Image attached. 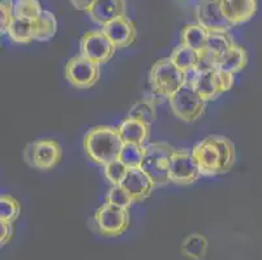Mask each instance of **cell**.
Wrapping results in <instances>:
<instances>
[{
    "label": "cell",
    "mask_w": 262,
    "mask_h": 260,
    "mask_svg": "<svg viewBox=\"0 0 262 260\" xmlns=\"http://www.w3.org/2000/svg\"><path fill=\"white\" fill-rule=\"evenodd\" d=\"M201 176H221L231 171L235 163V146L225 135L211 134L192 149Z\"/></svg>",
    "instance_id": "6da1fadb"
},
{
    "label": "cell",
    "mask_w": 262,
    "mask_h": 260,
    "mask_svg": "<svg viewBox=\"0 0 262 260\" xmlns=\"http://www.w3.org/2000/svg\"><path fill=\"white\" fill-rule=\"evenodd\" d=\"M124 142L118 128L99 125L90 129L84 137V149L90 160L97 166L106 167L118 160Z\"/></svg>",
    "instance_id": "7a4b0ae2"
},
{
    "label": "cell",
    "mask_w": 262,
    "mask_h": 260,
    "mask_svg": "<svg viewBox=\"0 0 262 260\" xmlns=\"http://www.w3.org/2000/svg\"><path fill=\"white\" fill-rule=\"evenodd\" d=\"M173 147L168 143L154 142L145 146V155L140 168L153 180L154 185L164 186L170 183V161Z\"/></svg>",
    "instance_id": "3957f363"
},
{
    "label": "cell",
    "mask_w": 262,
    "mask_h": 260,
    "mask_svg": "<svg viewBox=\"0 0 262 260\" xmlns=\"http://www.w3.org/2000/svg\"><path fill=\"white\" fill-rule=\"evenodd\" d=\"M187 77L170 57L157 61L149 73V82L153 92L159 98H168L175 94L185 83Z\"/></svg>",
    "instance_id": "277c9868"
},
{
    "label": "cell",
    "mask_w": 262,
    "mask_h": 260,
    "mask_svg": "<svg viewBox=\"0 0 262 260\" xmlns=\"http://www.w3.org/2000/svg\"><path fill=\"white\" fill-rule=\"evenodd\" d=\"M168 103L176 117L184 123H194L204 114L206 100L202 99L192 83L185 81L184 85L168 98Z\"/></svg>",
    "instance_id": "5b68a950"
},
{
    "label": "cell",
    "mask_w": 262,
    "mask_h": 260,
    "mask_svg": "<svg viewBox=\"0 0 262 260\" xmlns=\"http://www.w3.org/2000/svg\"><path fill=\"white\" fill-rule=\"evenodd\" d=\"M190 75L192 78H187V82L192 83L202 99L206 102L216 99L219 95L230 90L233 85V75L218 69L202 72L193 70L190 72Z\"/></svg>",
    "instance_id": "8992f818"
},
{
    "label": "cell",
    "mask_w": 262,
    "mask_h": 260,
    "mask_svg": "<svg viewBox=\"0 0 262 260\" xmlns=\"http://www.w3.org/2000/svg\"><path fill=\"white\" fill-rule=\"evenodd\" d=\"M93 219L97 224V233L104 237H119L124 234L129 226L128 208L107 202L95 211Z\"/></svg>",
    "instance_id": "52a82bcc"
},
{
    "label": "cell",
    "mask_w": 262,
    "mask_h": 260,
    "mask_svg": "<svg viewBox=\"0 0 262 260\" xmlns=\"http://www.w3.org/2000/svg\"><path fill=\"white\" fill-rule=\"evenodd\" d=\"M61 155V146L54 139H39L28 143L24 150L26 164L39 171L54 169L60 161Z\"/></svg>",
    "instance_id": "ba28073f"
},
{
    "label": "cell",
    "mask_w": 262,
    "mask_h": 260,
    "mask_svg": "<svg viewBox=\"0 0 262 260\" xmlns=\"http://www.w3.org/2000/svg\"><path fill=\"white\" fill-rule=\"evenodd\" d=\"M81 55L97 64H104L111 60L116 51V46L102 30L86 32L80 42Z\"/></svg>",
    "instance_id": "9c48e42d"
},
{
    "label": "cell",
    "mask_w": 262,
    "mask_h": 260,
    "mask_svg": "<svg viewBox=\"0 0 262 260\" xmlns=\"http://www.w3.org/2000/svg\"><path fill=\"white\" fill-rule=\"evenodd\" d=\"M201 176L199 164L192 151L175 149L170 161V181L176 185H190Z\"/></svg>",
    "instance_id": "30bf717a"
},
{
    "label": "cell",
    "mask_w": 262,
    "mask_h": 260,
    "mask_svg": "<svg viewBox=\"0 0 262 260\" xmlns=\"http://www.w3.org/2000/svg\"><path fill=\"white\" fill-rule=\"evenodd\" d=\"M66 77L76 89H89L99 80V64L82 55L73 56L66 65Z\"/></svg>",
    "instance_id": "8fae6325"
},
{
    "label": "cell",
    "mask_w": 262,
    "mask_h": 260,
    "mask_svg": "<svg viewBox=\"0 0 262 260\" xmlns=\"http://www.w3.org/2000/svg\"><path fill=\"white\" fill-rule=\"evenodd\" d=\"M197 22L209 33H228L232 28L222 9V0H199L194 9Z\"/></svg>",
    "instance_id": "7c38bea8"
},
{
    "label": "cell",
    "mask_w": 262,
    "mask_h": 260,
    "mask_svg": "<svg viewBox=\"0 0 262 260\" xmlns=\"http://www.w3.org/2000/svg\"><path fill=\"white\" fill-rule=\"evenodd\" d=\"M121 186L129 193L133 203L144 202L146 198L150 197L153 189L156 187L153 180L140 167L128 169L127 176L121 182Z\"/></svg>",
    "instance_id": "4fadbf2b"
},
{
    "label": "cell",
    "mask_w": 262,
    "mask_h": 260,
    "mask_svg": "<svg viewBox=\"0 0 262 260\" xmlns=\"http://www.w3.org/2000/svg\"><path fill=\"white\" fill-rule=\"evenodd\" d=\"M102 32L111 39L116 49H125V47L132 46L137 38L135 22L129 20L127 16H121L107 25L102 26Z\"/></svg>",
    "instance_id": "5bb4252c"
},
{
    "label": "cell",
    "mask_w": 262,
    "mask_h": 260,
    "mask_svg": "<svg viewBox=\"0 0 262 260\" xmlns=\"http://www.w3.org/2000/svg\"><path fill=\"white\" fill-rule=\"evenodd\" d=\"M125 0H95L94 6L88 12L93 22L104 26L116 18L125 16Z\"/></svg>",
    "instance_id": "9a60e30c"
},
{
    "label": "cell",
    "mask_w": 262,
    "mask_h": 260,
    "mask_svg": "<svg viewBox=\"0 0 262 260\" xmlns=\"http://www.w3.org/2000/svg\"><path fill=\"white\" fill-rule=\"evenodd\" d=\"M226 18L232 26L248 22L257 12V0H222Z\"/></svg>",
    "instance_id": "2e32d148"
},
{
    "label": "cell",
    "mask_w": 262,
    "mask_h": 260,
    "mask_svg": "<svg viewBox=\"0 0 262 260\" xmlns=\"http://www.w3.org/2000/svg\"><path fill=\"white\" fill-rule=\"evenodd\" d=\"M118 130L124 143H132L139 146H146L150 137V125L128 116L120 124Z\"/></svg>",
    "instance_id": "e0dca14e"
},
{
    "label": "cell",
    "mask_w": 262,
    "mask_h": 260,
    "mask_svg": "<svg viewBox=\"0 0 262 260\" xmlns=\"http://www.w3.org/2000/svg\"><path fill=\"white\" fill-rule=\"evenodd\" d=\"M248 55L243 47L233 43L232 46L216 60L215 69L222 72H227L231 75H235L237 72L243 70L247 66Z\"/></svg>",
    "instance_id": "ac0fdd59"
},
{
    "label": "cell",
    "mask_w": 262,
    "mask_h": 260,
    "mask_svg": "<svg viewBox=\"0 0 262 260\" xmlns=\"http://www.w3.org/2000/svg\"><path fill=\"white\" fill-rule=\"evenodd\" d=\"M209 35H210V33L199 22L188 23L183 28L182 33H180V43L201 52L206 47Z\"/></svg>",
    "instance_id": "d6986e66"
},
{
    "label": "cell",
    "mask_w": 262,
    "mask_h": 260,
    "mask_svg": "<svg viewBox=\"0 0 262 260\" xmlns=\"http://www.w3.org/2000/svg\"><path fill=\"white\" fill-rule=\"evenodd\" d=\"M170 59L184 75H188L190 72L196 70L200 60V52L180 43L178 47H175Z\"/></svg>",
    "instance_id": "ffe728a7"
},
{
    "label": "cell",
    "mask_w": 262,
    "mask_h": 260,
    "mask_svg": "<svg viewBox=\"0 0 262 260\" xmlns=\"http://www.w3.org/2000/svg\"><path fill=\"white\" fill-rule=\"evenodd\" d=\"M7 34L16 43H30L35 39V21L15 17L9 25Z\"/></svg>",
    "instance_id": "44dd1931"
},
{
    "label": "cell",
    "mask_w": 262,
    "mask_h": 260,
    "mask_svg": "<svg viewBox=\"0 0 262 260\" xmlns=\"http://www.w3.org/2000/svg\"><path fill=\"white\" fill-rule=\"evenodd\" d=\"M128 117L137 119L147 125H151L157 119V102L153 99H142L136 102L129 109Z\"/></svg>",
    "instance_id": "7402d4cb"
},
{
    "label": "cell",
    "mask_w": 262,
    "mask_h": 260,
    "mask_svg": "<svg viewBox=\"0 0 262 260\" xmlns=\"http://www.w3.org/2000/svg\"><path fill=\"white\" fill-rule=\"evenodd\" d=\"M206 249H208V241L204 235L199 234V233H193V234L188 235L182 243V251L184 252L185 256L193 260L204 259Z\"/></svg>",
    "instance_id": "603a6c76"
},
{
    "label": "cell",
    "mask_w": 262,
    "mask_h": 260,
    "mask_svg": "<svg viewBox=\"0 0 262 260\" xmlns=\"http://www.w3.org/2000/svg\"><path fill=\"white\" fill-rule=\"evenodd\" d=\"M58 30V22L54 13L50 11H43L40 17L35 21V40L46 42L55 37Z\"/></svg>",
    "instance_id": "cb8c5ba5"
},
{
    "label": "cell",
    "mask_w": 262,
    "mask_h": 260,
    "mask_svg": "<svg viewBox=\"0 0 262 260\" xmlns=\"http://www.w3.org/2000/svg\"><path fill=\"white\" fill-rule=\"evenodd\" d=\"M232 44L233 39L230 35V33H211L209 35V39L205 50L210 52L213 56H215L216 60H218L219 57L222 56Z\"/></svg>",
    "instance_id": "d4e9b609"
},
{
    "label": "cell",
    "mask_w": 262,
    "mask_h": 260,
    "mask_svg": "<svg viewBox=\"0 0 262 260\" xmlns=\"http://www.w3.org/2000/svg\"><path fill=\"white\" fill-rule=\"evenodd\" d=\"M42 12L43 9L38 0H16L15 2V17L17 18L37 21Z\"/></svg>",
    "instance_id": "484cf974"
},
{
    "label": "cell",
    "mask_w": 262,
    "mask_h": 260,
    "mask_svg": "<svg viewBox=\"0 0 262 260\" xmlns=\"http://www.w3.org/2000/svg\"><path fill=\"white\" fill-rule=\"evenodd\" d=\"M144 155L145 146L132 145V143H124L119 159H120L128 168H136V167L141 166Z\"/></svg>",
    "instance_id": "4316f807"
},
{
    "label": "cell",
    "mask_w": 262,
    "mask_h": 260,
    "mask_svg": "<svg viewBox=\"0 0 262 260\" xmlns=\"http://www.w3.org/2000/svg\"><path fill=\"white\" fill-rule=\"evenodd\" d=\"M21 207L18 200L11 195L0 197V220L15 223L20 216Z\"/></svg>",
    "instance_id": "83f0119b"
},
{
    "label": "cell",
    "mask_w": 262,
    "mask_h": 260,
    "mask_svg": "<svg viewBox=\"0 0 262 260\" xmlns=\"http://www.w3.org/2000/svg\"><path fill=\"white\" fill-rule=\"evenodd\" d=\"M107 203L115 204V206L123 207V208H129L130 204L133 203L132 197L129 193L124 189L121 185H113V187L108 190L106 194Z\"/></svg>",
    "instance_id": "f1b7e54d"
},
{
    "label": "cell",
    "mask_w": 262,
    "mask_h": 260,
    "mask_svg": "<svg viewBox=\"0 0 262 260\" xmlns=\"http://www.w3.org/2000/svg\"><path fill=\"white\" fill-rule=\"evenodd\" d=\"M128 169L129 168L120 159H118L104 167V176H106L107 181L111 182V185H121L123 180L127 176Z\"/></svg>",
    "instance_id": "f546056e"
},
{
    "label": "cell",
    "mask_w": 262,
    "mask_h": 260,
    "mask_svg": "<svg viewBox=\"0 0 262 260\" xmlns=\"http://www.w3.org/2000/svg\"><path fill=\"white\" fill-rule=\"evenodd\" d=\"M15 18V4L11 0H2L0 3V30L2 34L8 32L12 20Z\"/></svg>",
    "instance_id": "4dcf8cb0"
},
{
    "label": "cell",
    "mask_w": 262,
    "mask_h": 260,
    "mask_svg": "<svg viewBox=\"0 0 262 260\" xmlns=\"http://www.w3.org/2000/svg\"><path fill=\"white\" fill-rule=\"evenodd\" d=\"M13 235V223L0 220V245L4 246Z\"/></svg>",
    "instance_id": "1f68e13d"
},
{
    "label": "cell",
    "mask_w": 262,
    "mask_h": 260,
    "mask_svg": "<svg viewBox=\"0 0 262 260\" xmlns=\"http://www.w3.org/2000/svg\"><path fill=\"white\" fill-rule=\"evenodd\" d=\"M70 2L73 8L81 12H89L95 3V0H70Z\"/></svg>",
    "instance_id": "d6a6232c"
}]
</instances>
